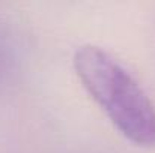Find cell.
<instances>
[{
	"mask_svg": "<svg viewBox=\"0 0 155 153\" xmlns=\"http://www.w3.org/2000/svg\"><path fill=\"white\" fill-rule=\"evenodd\" d=\"M74 68L84 89L116 129L142 147L155 146V107L133 75L107 51L83 45Z\"/></svg>",
	"mask_w": 155,
	"mask_h": 153,
	"instance_id": "cell-1",
	"label": "cell"
}]
</instances>
